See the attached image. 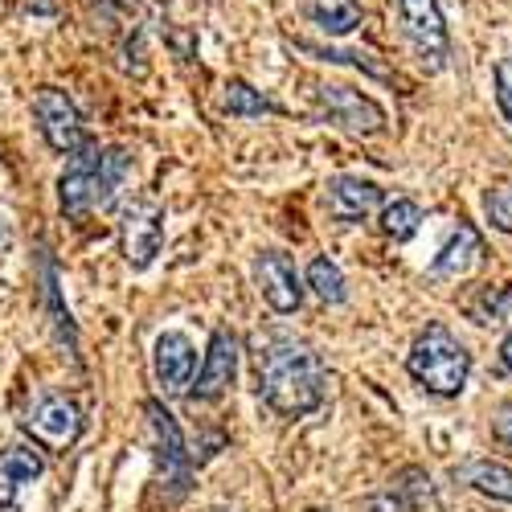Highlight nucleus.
<instances>
[{
  "instance_id": "nucleus-1",
  "label": "nucleus",
  "mask_w": 512,
  "mask_h": 512,
  "mask_svg": "<svg viewBox=\"0 0 512 512\" xmlns=\"http://www.w3.org/2000/svg\"><path fill=\"white\" fill-rule=\"evenodd\" d=\"M254 390L279 418H308L324 406L328 373L320 353L291 332H259L250 340Z\"/></svg>"
},
{
  "instance_id": "nucleus-2",
  "label": "nucleus",
  "mask_w": 512,
  "mask_h": 512,
  "mask_svg": "<svg viewBox=\"0 0 512 512\" xmlns=\"http://www.w3.org/2000/svg\"><path fill=\"white\" fill-rule=\"evenodd\" d=\"M132 173V156L123 148H99L95 140L70 152V164L58 177V205L66 218H87L91 209L111 205V197L123 189Z\"/></svg>"
},
{
  "instance_id": "nucleus-3",
  "label": "nucleus",
  "mask_w": 512,
  "mask_h": 512,
  "mask_svg": "<svg viewBox=\"0 0 512 512\" xmlns=\"http://www.w3.org/2000/svg\"><path fill=\"white\" fill-rule=\"evenodd\" d=\"M406 373L435 398H459L472 373V353L459 345V336L447 324H426L406 357Z\"/></svg>"
},
{
  "instance_id": "nucleus-4",
  "label": "nucleus",
  "mask_w": 512,
  "mask_h": 512,
  "mask_svg": "<svg viewBox=\"0 0 512 512\" xmlns=\"http://www.w3.org/2000/svg\"><path fill=\"white\" fill-rule=\"evenodd\" d=\"M144 418H148V431H152V455H156L164 500L177 504L193 488V451H185L181 426H177V418L168 414V406L160 398H144Z\"/></svg>"
},
{
  "instance_id": "nucleus-5",
  "label": "nucleus",
  "mask_w": 512,
  "mask_h": 512,
  "mask_svg": "<svg viewBox=\"0 0 512 512\" xmlns=\"http://www.w3.org/2000/svg\"><path fill=\"white\" fill-rule=\"evenodd\" d=\"M21 431H25L41 451L62 455V451H70V447L82 439V431H87V418H82L78 402L66 398V394H37L33 406H29L25 418H21Z\"/></svg>"
},
{
  "instance_id": "nucleus-6",
  "label": "nucleus",
  "mask_w": 512,
  "mask_h": 512,
  "mask_svg": "<svg viewBox=\"0 0 512 512\" xmlns=\"http://www.w3.org/2000/svg\"><path fill=\"white\" fill-rule=\"evenodd\" d=\"M394 5H398L402 37L418 54L422 70L439 74L447 66V58H451V37H447V21H443L439 0H394Z\"/></svg>"
},
{
  "instance_id": "nucleus-7",
  "label": "nucleus",
  "mask_w": 512,
  "mask_h": 512,
  "mask_svg": "<svg viewBox=\"0 0 512 512\" xmlns=\"http://www.w3.org/2000/svg\"><path fill=\"white\" fill-rule=\"evenodd\" d=\"M164 246V205L152 197H132L119 213V250L132 271H148Z\"/></svg>"
},
{
  "instance_id": "nucleus-8",
  "label": "nucleus",
  "mask_w": 512,
  "mask_h": 512,
  "mask_svg": "<svg viewBox=\"0 0 512 512\" xmlns=\"http://www.w3.org/2000/svg\"><path fill=\"white\" fill-rule=\"evenodd\" d=\"M316 115L332 127H345L353 136H381L386 132V111H381L369 95L357 87H340V82H324L316 87Z\"/></svg>"
},
{
  "instance_id": "nucleus-9",
  "label": "nucleus",
  "mask_w": 512,
  "mask_h": 512,
  "mask_svg": "<svg viewBox=\"0 0 512 512\" xmlns=\"http://www.w3.org/2000/svg\"><path fill=\"white\" fill-rule=\"evenodd\" d=\"M33 119L41 127V140H46L54 152H62V156L78 152L82 144H91V132H87V123H82V111L58 87H41L33 95Z\"/></svg>"
},
{
  "instance_id": "nucleus-10",
  "label": "nucleus",
  "mask_w": 512,
  "mask_h": 512,
  "mask_svg": "<svg viewBox=\"0 0 512 512\" xmlns=\"http://www.w3.org/2000/svg\"><path fill=\"white\" fill-rule=\"evenodd\" d=\"M234 377H238V336L230 328H213L209 336V349H205V361L193 377V386H189V402H222L234 386Z\"/></svg>"
},
{
  "instance_id": "nucleus-11",
  "label": "nucleus",
  "mask_w": 512,
  "mask_h": 512,
  "mask_svg": "<svg viewBox=\"0 0 512 512\" xmlns=\"http://www.w3.org/2000/svg\"><path fill=\"white\" fill-rule=\"evenodd\" d=\"M152 377H156V386L164 398H185L189 386H193V377H197V349H193V340L177 328H168L156 336V345H152Z\"/></svg>"
},
{
  "instance_id": "nucleus-12",
  "label": "nucleus",
  "mask_w": 512,
  "mask_h": 512,
  "mask_svg": "<svg viewBox=\"0 0 512 512\" xmlns=\"http://www.w3.org/2000/svg\"><path fill=\"white\" fill-rule=\"evenodd\" d=\"M254 287L275 316H295L304 304V279L283 250H263L254 259Z\"/></svg>"
},
{
  "instance_id": "nucleus-13",
  "label": "nucleus",
  "mask_w": 512,
  "mask_h": 512,
  "mask_svg": "<svg viewBox=\"0 0 512 512\" xmlns=\"http://www.w3.org/2000/svg\"><path fill=\"white\" fill-rule=\"evenodd\" d=\"M324 205L336 222H365L373 209L386 205V193H381V185L361 177H332L324 185Z\"/></svg>"
},
{
  "instance_id": "nucleus-14",
  "label": "nucleus",
  "mask_w": 512,
  "mask_h": 512,
  "mask_svg": "<svg viewBox=\"0 0 512 512\" xmlns=\"http://www.w3.org/2000/svg\"><path fill=\"white\" fill-rule=\"evenodd\" d=\"M41 472H46V455L37 443H9L0 451V512L13 508L21 488L33 484Z\"/></svg>"
},
{
  "instance_id": "nucleus-15",
  "label": "nucleus",
  "mask_w": 512,
  "mask_h": 512,
  "mask_svg": "<svg viewBox=\"0 0 512 512\" xmlns=\"http://www.w3.org/2000/svg\"><path fill=\"white\" fill-rule=\"evenodd\" d=\"M480 263H484V238H480L476 226L463 222V226L447 238V246L435 254L431 279H435V283H443V279H467L472 271H480Z\"/></svg>"
},
{
  "instance_id": "nucleus-16",
  "label": "nucleus",
  "mask_w": 512,
  "mask_h": 512,
  "mask_svg": "<svg viewBox=\"0 0 512 512\" xmlns=\"http://www.w3.org/2000/svg\"><path fill=\"white\" fill-rule=\"evenodd\" d=\"M455 480L476 488L480 496H492V500H504L512 504V472L504 463H492V459H467L455 467Z\"/></svg>"
},
{
  "instance_id": "nucleus-17",
  "label": "nucleus",
  "mask_w": 512,
  "mask_h": 512,
  "mask_svg": "<svg viewBox=\"0 0 512 512\" xmlns=\"http://www.w3.org/2000/svg\"><path fill=\"white\" fill-rule=\"evenodd\" d=\"M41 295H46V308H50V316H54L58 340H62L66 353H70L74 365H78V332H74V324H70V312H66L62 300H58V267H54V259H50L46 250H41Z\"/></svg>"
},
{
  "instance_id": "nucleus-18",
  "label": "nucleus",
  "mask_w": 512,
  "mask_h": 512,
  "mask_svg": "<svg viewBox=\"0 0 512 512\" xmlns=\"http://www.w3.org/2000/svg\"><path fill=\"white\" fill-rule=\"evenodd\" d=\"M312 21L328 33V37H345L361 25V5L357 0H312Z\"/></svg>"
},
{
  "instance_id": "nucleus-19",
  "label": "nucleus",
  "mask_w": 512,
  "mask_h": 512,
  "mask_svg": "<svg viewBox=\"0 0 512 512\" xmlns=\"http://www.w3.org/2000/svg\"><path fill=\"white\" fill-rule=\"evenodd\" d=\"M304 283L312 287V295H316L320 304H345V295H349V287H345V271H340V267L328 259V254H320V259L308 263Z\"/></svg>"
},
{
  "instance_id": "nucleus-20",
  "label": "nucleus",
  "mask_w": 512,
  "mask_h": 512,
  "mask_svg": "<svg viewBox=\"0 0 512 512\" xmlns=\"http://www.w3.org/2000/svg\"><path fill=\"white\" fill-rule=\"evenodd\" d=\"M222 107L230 111V115H238V119H259V115H275L279 107L263 95V91H254L250 82H230L226 87V95H222Z\"/></svg>"
},
{
  "instance_id": "nucleus-21",
  "label": "nucleus",
  "mask_w": 512,
  "mask_h": 512,
  "mask_svg": "<svg viewBox=\"0 0 512 512\" xmlns=\"http://www.w3.org/2000/svg\"><path fill=\"white\" fill-rule=\"evenodd\" d=\"M418 222H422V209L410 197H398L390 205H381V230H386L394 242H410L418 234Z\"/></svg>"
},
{
  "instance_id": "nucleus-22",
  "label": "nucleus",
  "mask_w": 512,
  "mask_h": 512,
  "mask_svg": "<svg viewBox=\"0 0 512 512\" xmlns=\"http://www.w3.org/2000/svg\"><path fill=\"white\" fill-rule=\"evenodd\" d=\"M394 492L402 496V504L410 512H422L426 504H435L431 500V476H426L422 467H406V472L398 476V484H394Z\"/></svg>"
},
{
  "instance_id": "nucleus-23",
  "label": "nucleus",
  "mask_w": 512,
  "mask_h": 512,
  "mask_svg": "<svg viewBox=\"0 0 512 512\" xmlns=\"http://www.w3.org/2000/svg\"><path fill=\"white\" fill-rule=\"evenodd\" d=\"M484 213L500 234H512V185H492L484 193Z\"/></svg>"
},
{
  "instance_id": "nucleus-24",
  "label": "nucleus",
  "mask_w": 512,
  "mask_h": 512,
  "mask_svg": "<svg viewBox=\"0 0 512 512\" xmlns=\"http://www.w3.org/2000/svg\"><path fill=\"white\" fill-rule=\"evenodd\" d=\"M496 107H500V115L512 127V58L496 62Z\"/></svg>"
},
{
  "instance_id": "nucleus-25",
  "label": "nucleus",
  "mask_w": 512,
  "mask_h": 512,
  "mask_svg": "<svg viewBox=\"0 0 512 512\" xmlns=\"http://www.w3.org/2000/svg\"><path fill=\"white\" fill-rule=\"evenodd\" d=\"M492 435H496L504 447H512V402H504V406L496 410V418H492Z\"/></svg>"
},
{
  "instance_id": "nucleus-26",
  "label": "nucleus",
  "mask_w": 512,
  "mask_h": 512,
  "mask_svg": "<svg viewBox=\"0 0 512 512\" xmlns=\"http://www.w3.org/2000/svg\"><path fill=\"white\" fill-rule=\"evenodd\" d=\"M25 9H29V13H41V17H54V13H58L54 0H25Z\"/></svg>"
},
{
  "instance_id": "nucleus-27",
  "label": "nucleus",
  "mask_w": 512,
  "mask_h": 512,
  "mask_svg": "<svg viewBox=\"0 0 512 512\" xmlns=\"http://www.w3.org/2000/svg\"><path fill=\"white\" fill-rule=\"evenodd\" d=\"M500 361H504V369L512 373V328H508V336H504V345H500Z\"/></svg>"
},
{
  "instance_id": "nucleus-28",
  "label": "nucleus",
  "mask_w": 512,
  "mask_h": 512,
  "mask_svg": "<svg viewBox=\"0 0 512 512\" xmlns=\"http://www.w3.org/2000/svg\"><path fill=\"white\" fill-rule=\"evenodd\" d=\"M9 246H13V230H9V226H0V254H5Z\"/></svg>"
},
{
  "instance_id": "nucleus-29",
  "label": "nucleus",
  "mask_w": 512,
  "mask_h": 512,
  "mask_svg": "<svg viewBox=\"0 0 512 512\" xmlns=\"http://www.w3.org/2000/svg\"><path fill=\"white\" fill-rule=\"evenodd\" d=\"M209 512H234V508H209Z\"/></svg>"
}]
</instances>
